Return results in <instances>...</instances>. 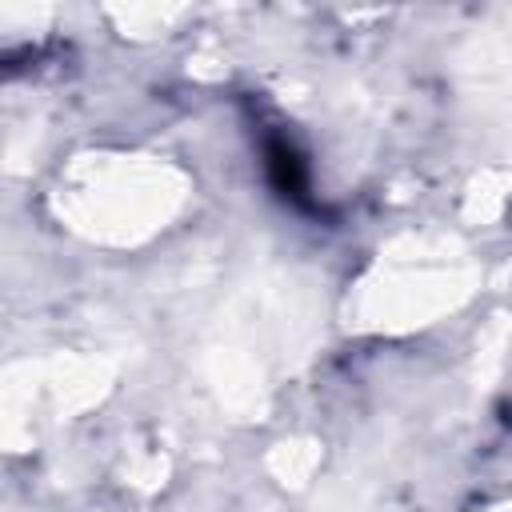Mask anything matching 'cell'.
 Listing matches in <instances>:
<instances>
[{"instance_id": "cell-1", "label": "cell", "mask_w": 512, "mask_h": 512, "mask_svg": "<svg viewBox=\"0 0 512 512\" xmlns=\"http://www.w3.org/2000/svg\"><path fill=\"white\" fill-rule=\"evenodd\" d=\"M264 168H268V180L276 184L280 196H288L296 204H308V168L284 136H272L264 144Z\"/></svg>"}]
</instances>
